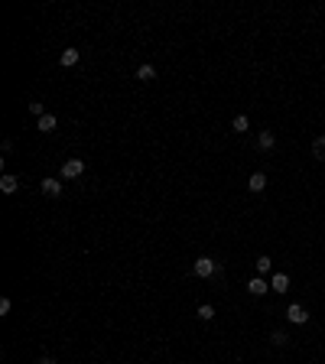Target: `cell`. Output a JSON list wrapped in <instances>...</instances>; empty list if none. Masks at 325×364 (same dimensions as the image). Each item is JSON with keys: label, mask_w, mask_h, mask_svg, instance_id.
I'll return each instance as SVG.
<instances>
[{"label": "cell", "mask_w": 325, "mask_h": 364, "mask_svg": "<svg viewBox=\"0 0 325 364\" xmlns=\"http://www.w3.org/2000/svg\"><path fill=\"white\" fill-rule=\"evenodd\" d=\"M192 273H195V277H202V280H208V277H215V273H218V264L211 260V257H199V260L192 264Z\"/></svg>", "instance_id": "cell-1"}, {"label": "cell", "mask_w": 325, "mask_h": 364, "mask_svg": "<svg viewBox=\"0 0 325 364\" xmlns=\"http://www.w3.org/2000/svg\"><path fill=\"white\" fill-rule=\"evenodd\" d=\"M81 172H85V163H81L78 156H72V160L62 163V172H59V176H62V179H78Z\"/></svg>", "instance_id": "cell-2"}, {"label": "cell", "mask_w": 325, "mask_h": 364, "mask_svg": "<svg viewBox=\"0 0 325 364\" xmlns=\"http://www.w3.org/2000/svg\"><path fill=\"white\" fill-rule=\"evenodd\" d=\"M286 319H289V322H293V325H306V322H309V312L302 309L299 302H293V306H289V309H286Z\"/></svg>", "instance_id": "cell-3"}, {"label": "cell", "mask_w": 325, "mask_h": 364, "mask_svg": "<svg viewBox=\"0 0 325 364\" xmlns=\"http://www.w3.org/2000/svg\"><path fill=\"white\" fill-rule=\"evenodd\" d=\"M39 189H42V195H62V179H42L39 182Z\"/></svg>", "instance_id": "cell-4"}, {"label": "cell", "mask_w": 325, "mask_h": 364, "mask_svg": "<svg viewBox=\"0 0 325 364\" xmlns=\"http://www.w3.org/2000/svg\"><path fill=\"white\" fill-rule=\"evenodd\" d=\"M270 289H273V293H280V296H283V293L289 289V277H286V273H273V280H270Z\"/></svg>", "instance_id": "cell-5"}, {"label": "cell", "mask_w": 325, "mask_h": 364, "mask_svg": "<svg viewBox=\"0 0 325 364\" xmlns=\"http://www.w3.org/2000/svg\"><path fill=\"white\" fill-rule=\"evenodd\" d=\"M267 289H270V283H263L260 277H250V280H247V293H250V296H263Z\"/></svg>", "instance_id": "cell-6"}, {"label": "cell", "mask_w": 325, "mask_h": 364, "mask_svg": "<svg viewBox=\"0 0 325 364\" xmlns=\"http://www.w3.org/2000/svg\"><path fill=\"white\" fill-rule=\"evenodd\" d=\"M0 189H3L7 195H13L16 189H20V179H16V176H10V172H3V176H0Z\"/></svg>", "instance_id": "cell-7"}, {"label": "cell", "mask_w": 325, "mask_h": 364, "mask_svg": "<svg viewBox=\"0 0 325 364\" xmlns=\"http://www.w3.org/2000/svg\"><path fill=\"white\" fill-rule=\"evenodd\" d=\"M257 147H260V150H273V147H277V133H273V130H260Z\"/></svg>", "instance_id": "cell-8"}, {"label": "cell", "mask_w": 325, "mask_h": 364, "mask_svg": "<svg viewBox=\"0 0 325 364\" xmlns=\"http://www.w3.org/2000/svg\"><path fill=\"white\" fill-rule=\"evenodd\" d=\"M55 124H59V121H55V114H42L36 121V130H42V133H52L55 130Z\"/></svg>", "instance_id": "cell-9"}, {"label": "cell", "mask_w": 325, "mask_h": 364, "mask_svg": "<svg viewBox=\"0 0 325 364\" xmlns=\"http://www.w3.org/2000/svg\"><path fill=\"white\" fill-rule=\"evenodd\" d=\"M247 189L250 192H263V189H267V176H263V172H254V176L247 179Z\"/></svg>", "instance_id": "cell-10"}, {"label": "cell", "mask_w": 325, "mask_h": 364, "mask_svg": "<svg viewBox=\"0 0 325 364\" xmlns=\"http://www.w3.org/2000/svg\"><path fill=\"white\" fill-rule=\"evenodd\" d=\"M137 78H140V81H153V78H156V69H153L150 62H143V65L137 69Z\"/></svg>", "instance_id": "cell-11"}, {"label": "cell", "mask_w": 325, "mask_h": 364, "mask_svg": "<svg viewBox=\"0 0 325 364\" xmlns=\"http://www.w3.org/2000/svg\"><path fill=\"white\" fill-rule=\"evenodd\" d=\"M312 156H316L319 163H325V137H316V140H312Z\"/></svg>", "instance_id": "cell-12"}, {"label": "cell", "mask_w": 325, "mask_h": 364, "mask_svg": "<svg viewBox=\"0 0 325 364\" xmlns=\"http://www.w3.org/2000/svg\"><path fill=\"white\" fill-rule=\"evenodd\" d=\"M59 62H62V65H65V69H72V65H75V62H78V49H65V52H62V55H59Z\"/></svg>", "instance_id": "cell-13"}, {"label": "cell", "mask_w": 325, "mask_h": 364, "mask_svg": "<svg viewBox=\"0 0 325 364\" xmlns=\"http://www.w3.org/2000/svg\"><path fill=\"white\" fill-rule=\"evenodd\" d=\"M247 127H250V121H247L244 114H238V117L231 121V130H234V133H247Z\"/></svg>", "instance_id": "cell-14"}, {"label": "cell", "mask_w": 325, "mask_h": 364, "mask_svg": "<svg viewBox=\"0 0 325 364\" xmlns=\"http://www.w3.org/2000/svg\"><path fill=\"white\" fill-rule=\"evenodd\" d=\"M199 319H202V322H208V319H215V306H208V302H202V306H199Z\"/></svg>", "instance_id": "cell-15"}, {"label": "cell", "mask_w": 325, "mask_h": 364, "mask_svg": "<svg viewBox=\"0 0 325 364\" xmlns=\"http://www.w3.org/2000/svg\"><path fill=\"white\" fill-rule=\"evenodd\" d=\"M286 341H289V335H286V332H273V335H270V345H277V348H283Z\"/></svg>", "instance_id": "cell-16"}, {"label": "cell", "mask_w": 325, "mask_h": 364, "mask_svg": "<svg viewBox=\"0 0 325 364\" xmlns=\"http://www.w3.org/2000/svg\"><path fill=\"white\" fill-rule=\"evenodd\" d=\"M30 114H36V121L42 114H46V108H42V104H39V101H30Z\"/></svg>", "instance_id": "cell-17"}, {"label": "cell", "mask_w": 325, "mask_h": 364, "mask_svg": "<svg viewBox=\"0 0 325 364\" xmlns=\"http://www.w3.org/2000/svg\"><path fill=\"white\" fill-rule=\"evenodd\" d=\"M257 270H260V273H270V257H257Z\"/></svg>", "instance_id": "cell-18"}, {"label": "cell", "mask_w": 325, "mask_h": 364, "mask_svg": "<svg viewBox=\"0 0 325 364\" xmlns=\"http://www.w3.org/2000/svg\"><path fill=\"white\" fill-rule=\"evenodd\" d=\"M10 306H13V302L3 296V299H0V316H10Z\"/></svg>", "instance_id": "cell-19"}, {"label": "cell", "mask_w": 325, "mask_h": 364, "mask_svg": "<svg viewBox=\"0 0 325 364\" xmlns=\"http://www.w3.org/2000/svg\"><path fill=\"white\" fill-rule=\"evenodd\" d=\"M36 364H55V361H52V358H39Z\"/></svg>", "instance_id": "cell-20"}]
</instances>
